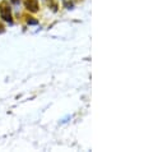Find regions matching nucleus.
Instances as JSON below:
<instances>
[{
    "label": "nucleus",
    "mask_w": 144,
    "mask_h": 152,
    "mask_svg": "<svg viewBox=\"0 0 144 152\" xmlns=\"http://www.w3.org/2000/svg\"><path fill=\"white\" fill-rule=\"evenodd\" d=\"M0 17L5 20L8 23H12L13 19H12V12H10V8L8 5L7 1H3L0 4Z\"/></svg>",
    "instance_id": "f257e3e1"
},
{
    "label": "nucleus",
    "mask_w": 144,
    "mask_h": 152,
    "mask_svg": "<svg viewBox=\"0 0 144 152\" xmlns=\"http://www.w3.org/2000/svg\"><path fill=\"white\" fill-rule=\"evenodd\" d=\"M12 3H13V4H18L19 0H12Z\"/></svg>",
    "instance_id": "20e7f679"
},
{
    "label": "nucleus",
    "mask_w": 144,
    "mask_h": 152,
    "mask_svg": "<svg viewBox=\"0 0 144 152\" xmlns=\"http://www.w3.org/2000/svg\"><path fill=\"white\" fill-rule=\"evenodd\" d=\"M0 32H4V27L1 26V24H0Z\"/></svg>",
    "instance_id": "39448f33"
},
{
    "label": "nucleus",
    "mask_w": 144,
    "mask_h": 152,
    "mask_svg": "<svg viewBox=\"0 0 144 152\" xmlns=\"http://www.w3.org/2000/svg\"><path fill=\"white\" fill-rule=\"evenodd\" d=\"M27 23H28V24H37V23H39V20H37V19H33L32 17H29V18L27 19Z\"/></svg>",
    "instance_id": "7ed1b4c3"
},
{
    "label": "nucleus",
    "mask_w": 144,
    "mask_h": 152,
    "mask_svg": "<svg viewBox=\"0 0 144 152\" xmlns=\"http://www.w3.org/2000/svg\"><path fill=\"white\" fill-rule=\"evenodd\" d=\"M24 5L28 10L31 12H37L39 10V3H37V0H26L24 1Z\"/></svg>",
    "instance_id": "f03ea898"
}]
</instances>
